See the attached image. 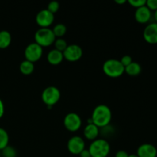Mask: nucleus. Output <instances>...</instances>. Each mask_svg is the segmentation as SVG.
Wrapping results in <instances>:
<instances>
[{"label": "nucleus", "instance_id": "obj_25", "mask_svg": "<svg viewBox=\"0 0 157 157\" xmlns=\"http://www.w3.org/2000/svg\"><path fill=\"white\" fill-rule=\"evenodd\" d=\"M120 61H121V64H122L124 66V67H125L133 62V58H132V57L130 56V55H124Z\"/></svg>", "mask_w": 157, "mask_h": 157}, {"label": "nucleus", "instance_id": "obj_21", "mask_svg": "<svg viewBox=\"0 0 157 157\" xmlns=\"http://www.w3.org/2000/svg\"><path fill=\"white\" fill-rule=\"evenodd\" d=\"M1 156L2 157H16L17 151L13 147L8 145L1 150Z\"/></svg>", "mask_w": 157, "mask_h": 157}, {"label": "nucleus", "instance_id": "obj_16", "mask_svg": "<svg viewBox=\"0 0 157 157\" xmlns=\"http://www.w3.org/2000/svg\"><path fill=\"white\" fill-rule=\"evenodd\" d=\"M12 42V35L7 30L0 31V48H6Z\"/></svg>", "mask_w": 157, "mask_h": 157}, {"label": "nucleus", "instance_id": "obj_13", "mask_svg": "<svg viewBox=\"0 0 157 157\" xmlns=\"http://www.w3.org/2000/svg\"><path fill=\"white\" fill-rule=\"evenodd\" d=\"M152 16V12L146 6L136 9L134 17L136 21L141 24L147 23L150 20Z\"/></svg>", "mask_w": 157, "mask_h": 157}, {"label": "nucleus", "instance_id": "obj_15", "mask_svg": "<svg viewBox=\"0 0 157 157\" xmlns=\"http://www.w3.org/2000/svg\"><path fill=\"white\" fill-rule=\"evenodd\" d=\"M64 59L63 52L57 50V49H52L48 53L47 60L52 65H58L61 64Z\"/></svg>", "mask_w": 157, "mask_h": 157}, {"label": "nucleus", "instance_id": "obj_22", "mask_svg": "<svg viewBox=\"0 0 157 157\" xmlns=\"http://www.w3.org/2000/svg\"><path fill=\"white\" fill-rule=\"evenodd\" d=\"M54 44H55V49H57V50L60 51L61 52H64L66 49V48L67 47V45H68L67 41L65 39H64L63 38H56Z\"/></svg>", "mask_w": 157, "mask_h": 157}, {"label": "nucleus", "instance_id": "obj_33", "mask_svg": "<svg viewBox=\"0 0 157 157\" xmlns=\"http://www.w3.org/2000/svg\"><path fill=\"white\" fill-rule=\"evenodd\" d=\"M0 157H1V154H0Z\"/></svg>", "mask_w": 157, "mask_h": 157}, {"label": "nucleus", "instance_id": "obj_8", "mask_svg": "<svg viewBox=\"0 0 157 157\" xmlns=\"http://www.w3.org/2000/svg\"><path fill=\"white\" fill-rule=\"evenodd\" d=\"M64 58L71 62L78 61L83 55V50L81 46L77 44H68L65 50L63 52Z\"/></svg>", "mask_w": 157, "mask_h": 157}, {"label": "nucleus", "instance_id": "obj_18", "mask_svg": "<svg viewBox=\"0 0 157 157\" xmlns=\"http://www.w3.org/2000/svg\"><path fill=\"white\" fill-rule=\"evenodd\" d=\"M19 70L21 74L25 75H29L32 74V72L35 70V65L34 63L31 62V61H27V60H24L20 63L19 65Z\"/></svg>", "mask_w": 157, "mask_h": 157}, {"label": "nucleus", "instance_id": "obj_14", "mask_svg": "<svg viewBox=\"0 0 157 157\" xmlns=\"http://www.w3.org/2000/svg\"><path fill=\"white\" fill-rule=\"evenodd\" d=\"M100 134V128L93 123L87 124L84 129V135L89 140H94L98 139Z\"/></svg>", "mask_w": 157, "mask_h": 157}, {"label": "nucleus", "instance_id": "obj_24", "mask_svg": "<svg viewBox=\"0 0 157 157\" xmlns=\"http://www.w3.org/2000/svg\"><path fill=\"white\" fill-rule=\"evenodd\" d=\"M128 2L131 6L138 9V8L146 6L147 0H128Z\"/></svg>", "mask_w": 157, "mask_h": 157}, {"label": "nucleus", "instance_id": "obj_26", "mask_svg": "<svg viewBox=\"0 0 157 157\" xmlns=\"http://www.w3.org/2000/svg\"><path fill=\"white\" fill-rule=\"evenodd\" d=\"M146 6H147L150 11H156L157 9V0H147Z\"/></svg>", "mask_w": 157, "mask_h": 157}, {"label": "nucleus", "instance_id": "obj_29", "mask_svg": "<svg viewBox=\"0 0 157 157\" xmlns=\"http://www.w3.org/2000/svg\"><path fill=\"white\" fill-rule=\"evenodd\" d=\"M4 113H5L4 103H3V101H2V99L0 98V118L3 116Z\"/></svg>", "mask_w": 157, "mask_h": 157}, {"label": "nucleus", "instance_id": "obj_17", "mask_svg": "<svg viewBox=\"0 0 157 157\" xmlns=\"http://www.w3.org/2000/svg\"><path fill=\"white\" fill-rule=\"evenodd\" d=\"M141 65L136 61H133L131 64L125 67V72L130 76H137L141 73Z\"/></svg>", "mask_w": 157, "mask_h": 157}, {"label": "nucleus", "instance_id": "obj_6", "mask_svg": "<svg viewBox=\"0 0 157 157\" xmlns=\"http://www.w3.org/2000/svg\"><path fill=\"white\" fill-rule=\"evenodd\" d=\"M25 60L35 63L40 60L43 55V48L35 42H32L26 46L25 49Z\"/></svg>", "mask_w": 157, "mask_h": 157}, {"label": "nucleus", "instance_id": "obj_28", "mask_svg": "<svg viewBox=\"0 0 157 157\" xmlns=\"http://www.w3.org/2000/svg\"><path fill=\"white\" fill-rule=\"evenodd\" d=\"M79 156H80V157H91L88 149H87H87H84V150H83L81 153H80Z\"/></svg>", "mask_w": 157, "mask_h": 157}, {"label": "nucleus", "instance_id": "obj_11", "mask_svg": "<svg viewBox=\"0 0 157 157\" xmlns=\"http://www.w3.org/2000/svg\"><path fill=\"white\" fill-rule=\"evenodd\" d=\"M143 36L149 44H157V23L153 22L147 25L143 32Z\"/></svg>", "mask_w": 157, "mask_h": 157}, {"label": "nucleus", "instance_id": "obj_19", "mask_svg": "<svg viewBox=\"0 0 157 157\" xmlns=\"http://www.w3.org/2000/svg\"><path fill=\"white\" fill-rule=\"evenodd\" d=\"M52 31L56 38H62L67 32V27L63 23H58L54 26Z\"/></svg>", "mask_w": 157, "mask_h": 157}, {"label": "nucleus", "instance_id": "obj_1", "mask_svg": "<svg viewBox=\"0 0 157 157\" xmlns=\"http://www.w3.org/2000/svg\"><path fill=\"white\" fill-rule=\"evenodd\" d=\"M90 119L92 123L99 128L107 127L112 119L111 110L106 104H99L94 109Z\"/></svg>", "mask_w": 157, "mask_h": 157}, {"label": "nucleus", "instance_id": "obj_5", "mask_svg": "<svg viewBox=\"0 0 157 157\" xmlns=\"http://www.w3.org/2000/svg\"><path fill=\"white\" fill-rule=\"evenodd\" d=\"M61 98V92L57 87L48 86L43 90L41 93V100L48 106L52 107L59 101Z\"/></svg>", "mask_w": 157, "mask_h": 157}, {"label": "nucleus", "instance_id": "obj_32", "mask_svg": "<svg viewBox=\"0 0 157 157\" xmlns=\"http://www.w3.org/2000/svg\"><path fill=\"white\" fill-rule=\"evenodd\" d=\"M129 157H139L136 154H131V155H129Z\"/></svg>", "mask_w": 157, "mask_h": 157}, {"label": "nucleus", "instance_id": "obj_27", "mask_svg": "<svg viewBox=\"0 0 157 157\" xmlns=\"http://www.w3.org/2000/svg\"><path fill=\"white\" fill-rule=\"evenodd\" d=\"M115 157H129V154L125 150H119L116 153Z\"/></svg>", "mask_w": 157, "mask_h": 157}, {"label": "nucleus", "instance_id": "obj_30", "mask_svg": "<svg viewBox=\"0 0 157 157\" xmlns=\"http://www.w3.org/2000/svg\"><path fill=\"white\" fill-rule=\"evenodd\" d=\"M115 2L117 4H124L125 2H127V1L126 0H115Z\"/></svg>", "mask_w": 157, "mask_h": 157}, {"label": "nucleus", "instance_id": "obj_3", "mask_svg": "<svg viewBox=\"0 0 157 157\" xmlns=\"http://www.w3.org/2000/svg\"><path fill=\"white\" fill-rule=\"evenodd\" d=\"M103 71L107 76L110 78L121 77L125 72V67L117 59H108L103 64Z\"/></svg>", "mask_w": 157, "mask_h": 157}, {"label": "nucleus", "instance_id": "obj_20", "mask_svg": "<svg viewBox=\"0 0 157 157\" xmlns=\"http://www.w3.org/2000/svg\"><path fill=\"white\" fill-rule=\"evenodd\" d=\"M9 136L8 132L2 127H0V151L9 145Z\"/></svg>", "mask_w": 157, "mask_h": 157}, {"label": "nucleus", "instance_id": "obj_4", "mask_svg": "<svg viewBox=\"0 0 157 157\" xmlns=\"http://www.w3.org/2000/svg\"><path fill=\"white\" fill-rule=\"evenodd\" d=\"M56 37L50 28H40L35 34V42L41 47H48L54 44Z\"/></svg>", "mask_w": 157, "mask_h": 157}, {"label": "nucleus", "instance_id": "obj_10", "mask_svg": "<svg viewBox=\"0 0 157 157\" xmlns=\"http://www.w3.org/2000/svg\"><path fill=\"white\" fill-rule=\"evenodd\" d=\"M67 147L71 154L79 155L85 149V142L81 136H74L67 141Z\"/></svg>", "mask_w": 157, "mask_h": 157}, {"label": "nucleus", "instance_id": "obj_12", "mask_svg": "<svg viewBox=\"0 0 157 157\" xmlns=\"http://www.w3.org/2000/svg\"><path fill=\"white\" fill-rule=\"evenodd\" d=\"M136 155L139 157H156L157 149L153 144H141L137 148Z\"/></svg>", "mask_w": 157, "mask_h": 157}, {"label": "nucleus", "instance_id": "obj_31", "mask_svg": "<svg viewBox=\"0 0 157 157\" xmlns=\"http://www.w3.org/2000/svg\"><path fill=\"white\" fill-rule=\"evenodd\" d=\"M154 18H155V21H156V23H157V9L154 12Z\"/></svg>", "mask_w": 157, "mask_h": 157}, {"label": "nucleus", "instance_id": "obj_7", "mask_svg": "<svg viewBox=\"0 0 157 157\" xmlns=\"http://www.w3.org/2000/svg\"><path fill=\"white\" fill-rule=\"evenodd\" d=\"M82 121L78 113H69L64 117V125L67 130L71 132H76L81 128Z\"/></svg>", "mask_w": 157, "mask_h": 157}, {"label": "nucleus", "instance_id": "obj_2", "mask_svg": "<svg viewBox=\"0 0 157 157\" xmlns=\"http://www.w3.org/2000/svg\"><path fill=\"white\" fill-rule=\"evenodd\" d=\"M91 157H107L110 152V145L104 139H96L91 142L88 148Z\"/></svg>", "mask_w": 157, "mask_h": 157}, {"label": "nucleus", "instance_id": "obj_23", "mask_svg": "<svg viewBox=\"0 0 157 157\" xmlns=\"http://www.w3.org/2000/svg\"><path fill=\"white\" fill-rule=\"evenodd\" d=\"M60 9V3L58 1H52L48 3L47 6V9L49 12H52V14L55 15Z\"/></svg>", "mask_w": 157, "mask_h": 157}, {"label": "nucleus", "instance_id": "obj_9", "mask_svg": "<svg viewBox=\"0 0 157 157\" xmlns=\"http://www.w3.org/2000/svg\"><path fill=\"white\" fill-rule=\"evenodd\" d=\"M55 20V15L49 12L47 9H41L37 13L35 21L40 28H49Z\"/></svg>", "mask_w": 157, "mask_h": 157}]
</instances>
